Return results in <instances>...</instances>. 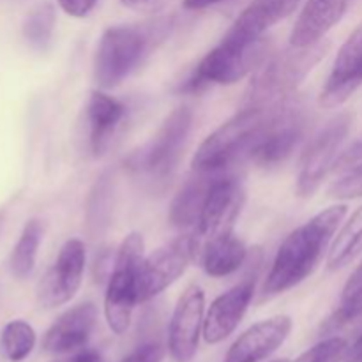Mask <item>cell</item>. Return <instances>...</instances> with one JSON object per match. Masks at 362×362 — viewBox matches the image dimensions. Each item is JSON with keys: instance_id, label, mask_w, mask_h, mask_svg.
<instances>
[{"instance_id": "6da1fadb", "label": "cell", "mask_w": 362, "mask_h": 362, "mask_svg": "<svg viewBox=\"0 0 362 362\" xmlns=\"http://www.w3.org/2000/svg\"><path fill=\"white\" fill-rule=\"evenodd\" d=\"M345 216V204L332 205L288 233L262 286V300L288 292L317 271Z\"/></svg>"}, {"instance_id": "7a4b0ae2", "label": "cell", "mask_w": 362, "mask_h": 362, "mask_svg": "<svg viewBox=\"0 0 362 362\" xmlns=\"http://www.w3.org/2000/svg\"><path fill=\"white\" fill-rule=\"evenodd\" d=\"M279 105L243 106L232 119L221 124L202 141L191 161L193 172L225 173L243 159H250L271 126Z\"/></svg>"}, {"instance_id": "3957f363", "label": "cell", "mask_w": 362, "mask_h": 362, "mask_svg": "<svg viewBox=\"0 0 362 362\" xmlns=\"http://www.w3.org/2000/svg\"><path fill=\"white\" fill-rule=\"evenodd\" d=\"M163 21L148 25H117L103 32L94 55V81L99 88H115L140 69L165 39Z\"/></svg>"}, {"instance_id": "277c9868", "label": "cell", "mask_w": 362, "mask_h": 362, "mask_svg": "<svg viewBox=\"0 0 362 362\" xmlns=\"http://www.w3.org/2000/svg\"><path fill=\"white\" fill-rule=\"evenodd\" d=\"M331 48V42L320 41L306 48L288 46L265 60L257 71L244 94L243 106H274L296 94L304 78L315 69Z\"/></svg>"}, {"instance_id": "5b68a950", "label": "cell", "mask_w": 362, "mask_h": 362, "mask_svg": "<svg viewBox=\"0 0 362 362\" xmlns=\"http://www.w3.org/2000/svg\"><path fill=\"white\" fill-rule=\"evenodd\" d=\"M191 126H193L191 108L179 106L163 120L161 127L147 144L127 156L124 166L134 177L144 180L148 187L163 189L177 172L189 138Z\"/></svg>"}, {"instance_id": "8992f818", "label": "cell", "mask_w": 362, "mask_h": 362, "mask_svg": "<svg viewBox=\"0 0 362 362\" xmlns=\"http://www.w3.org/2000/svg\"><path fill=\"white\" fill-rule=\"evenodd\" d=\"M269 42L258 39L255 42H240L226 37L218 46L205 53L197 64L193 73L180 83L179 90L184 94H198L214 85H233L257 71L267 60Z\"/></svg>"}, {"instance_id": "52a82bcc", "label": "cell", "mask_w": 362, "mask_h": 362, "mask_svg": "<svg viewBox=\"0 0 362 362\" xmlns=\"http://www.w3.org/2000/svg\"><path fill=\"white\" fill-rule=\"evenodd\" d=\"M145 260L144 237L138 232L129 233L117 250L113 269L108 276L105 293V318L117 336L129 331L134 306L138 299V278Z\"/></svg>"}, {"instance_id": "ba28073f", "label": "cell", "mask_w": 362, "mask_h": 362, "mask_svg": "<svg viewBox=\"0 0 362 362\" xmlns=\"http://www.w3.org/2000/svg\"><path fill=\"white\" fill-rule=\"evenodd\" d=\"M354 115L349 112L332 117L310 141L300 156L297 194L303 198L313 197L331 170H334L343 144L352 127Z\"/></svg>"}, {"instance_id": "9c48e42d", "label": "cell", "mask_w": 362, "mask_h": 362, "mask_svg": "<svg viewBox=\"0 0 362 362\" xmlns=\"http://www.w3.org/2000/svg\"><path fill=\"white\" fill-rule=\"evenodd\" d=\"M310 126V113L303 103L285 101L278 106L271 126L255 147L250 161L262 168L283 165L304 140Z\"/></svg>"}, {"instance_id": "30bf717a", "label": "cell", "mask_w": 362, "mask_h": 362, "mask_svg": "<svg viewBox=\"0 0 362 362\" xmlns=\"http://www.w3.org/2000/svg\"><path fill=\"white\" fill-rule=\"evenodd\" d=\"M198 243L193 235H180L170 240L168 244L156 250L141 264L140 278H138V299L140 303L154 299L168 286H172L191 262L197 258Z\"/></svg>"}, {"instance_id": "8fae6325", "label": "cell", "mask_w": 362, "mask_h": 362, "mask_svg": "<svg viewBox=\"0 0 362 362\" xmlns=\"http://www.w3.org/2000/svg\"><path fill=\"white\" fill-rule=\"evenodd\" d=\"M246 202V191L237 177L219 173L209 187L197 223V243H207L219 235L233 232L237 218Z\"/></svg>"}, {"instance_id": "7c38bea8", "label": "cell", "mask_w": 362, "mask_h": 362, "mask_svg": "<svg viewBox=\"0 0 362 362\" xmlns=\"http://www.w3.org/2000/svg\"><path fill=\"white\" fill-rule=\"evenodd\" d=\"M87 251L83 240L69 239L64 243L52 267L37 285V303L45 310H53L69 303L83 281Z\"/></svg>"}, {"instance_id": "4fadbf2b", "label": "cell", "mask_w": 362, "mask_h": 362, "mask_svg": "<svg viewBox=\"0 0 362 362\" xmlns=\"http://www.w3.org/2000/svg\"><path fill=\"white\" fill-rule=\"evenodd\" d=\"M260 265L262 253L258 247H255V262L253 267L250 269V274L235 286L216 297L214 303L211 304L204 320V339L209 345H218V343L225 341L239 327L255 297Z\"/></svg>"}, {"instance_id": "5bb4252c", "label": "cell", "mask_w": 362, "mask_h": 362, "mask_svg": "<svg viewBox=\"0 0 362 362\" xmlns=\"http://www.w3.org/2000/svg\"><path fill=\"white\" fill-rule=\"evenodd\" d=\"M205 293L189 285L179 297L168 327V352L173 362H191L204 336Z\"/></svg>"}, {"instance_id": "9a60e30c", "label": "cell", "mask_w": 362, "mask_h": 362, "mask_svg": "<svg viewBox=\"0 0 362 362\" xmlns=\"http://www.w3.org/2000/svg\"><path fill=\"white\" fill-rule=\"evenodd\" d=\"M362 85V25L343 42L332 64L331 74L318 95L324 108L341 106Z\"/></svg>"}, {"instance_id": "2e32d148", "label": "cell", "mask_w": 362, "mask_h": 362, "mask_svg": "<svg viewBox=\"0 0 362 362\" xmlns=\"http://www.w3.org/2000/svg\"><path fill=\"white\" fill-rule=\"evenodd\" d=\"M292 332V318L278 315L251 325L226 352L223 362H262L271 357Z\"/></svg>"}, {"instance_id": "e0dca14e", "label": "cell", "mask_w": 362, "mask_h": 362, "mask_svg": "<svg viewBox=\"0 0 362 362\" xmlns=\"http://www.w3.org/2000/svg\"><path fill=\"white\" fill-rule=\"evenodd\" d=\"M98 322L94 303H81L60 315L42 338V349L53 356L81 350L90 339Z\"/></svg>"}, {"instance_id": "ac0fdd59", "label": "cell", "mask_w": 362, "mask_h": 362, "mask_svg": "<svg viewBox=\"0 0 362 362\" xmlns=\"http://www.w3.org/2000/svg\"><path fill=\"white\" fill-rule=\"evenodd\" d=\"M127 117V106L113 95L94 90L87 105L88 148L94 158H101L112 147Z\"/></svg>"}, {"instance_id": "d6986e66", "label": "cell", "mask_w": 362, "mask_h": 362, "mask_svg": "<svg viewBox=\"0 0 362 362\" xmlns=\"http://www.w3.org/2000/svg\"><path fill=\"white\" fill-rule=\"evenodd\" d=\"M354 0H308L300 11L288 45L293 48H306L324 41L329 30L341 21Z\"/></svg>"}, {"instance_id": "ffe728a7", "label": "cell", "mask_w": 362, "mask_h": 362, "mask_svg": "<svg viewBox=\"0 0 362 362\" xmlns=\"http://www.w3.org/2000/svg\"><path fill=\"white\" fill-rule=\"evenodd\" d=\"M299 2L300 0H253L239 14L225 35L240 42H255L264 39L265 32L290 16Z\"/></svg>"}, {"instance_id": "44dd1931", "label": "cell", "mask_w": 362, "mask_h": 362, "mask_svg": "<svg viewBox=\"0 0 362 362\" xmlns=\"http://www.w3.org/2000/svg\"><path fill=\"white\" fill-rule=\"evenodd\" d=\"M197 258L200 267L211 278H226L243 267L250 258V250L233 232L198 244Z\"/></svg>"}, {"instance_id": "7402d4cb", "label": "cell", "mask_w": 362, "mask_h": 362, "mask_svg": "<svg viewBox=\"0 0 362 362\" xmlns=\"http://www.w3.org/2000/svg\"><path fill=\"white\" fill-rule=\"evenodd\" d=\"M218 175L219 173L193 172V177H189L184 182V186L180 187L179 193L173 198L172 205H170V223L173 226H177V228L197 226L209 187Z\"/></svg>"}, {"instance_id": "603a6c76", "label": "cell", "mask_w": 362, "mask_h": 362, "mask_svg": "<svg viewBox=\"0 0 362 362\" xmlns=\"http://www.w3.org/2000/svg\"><path fill=\"white\" fill-rule=\"evenodd\" d=\"M113 212V177L110 172H105L95 179L90 194L87 200L85 211V226L92 239L101 237L110 228Z\"/></svg>"}, {"instance_id": "cb8c5ba5", "label": "cell", "mask_w": 362, "mask_h": 362, "mask_svg": "<svg viewBox=\"0 0 362 362\" xmlns=\"http://www.w3.org/2000/svg\"><path fill=\"white\" fill-rule=\"evenodd\" d=\"M362 253V205L343 223L341 230L329 247L327 265L331 271L346 267Z\"/></svg>"}, {"instance_id": "d4e9b609", "label": "cell", "mask_w": 362, "mask_h": 362, "mask_svg": "<svg viewBox=\"0 0 362 362\" xmlns=\"http://www.w3.org/2000/svg\"><path fill=\"white\" fill-rule=\"evenodd\" d=\"M42 235H45V223L41 219H30L21 230L20 239L14 244L9 262L11 272L18 279L28 278L34 271Z\"/></svg>"}, {"instance_id": "484cf974", "label": "cell", "mask_w": 362, "mask_h": 362, "mask_svg": "<svg viewBox=\"0 0 362 362\" xmlns=\"http://www.w3.org/2000/svg\"><path fill=\"white\" fill-rule=\"evenodd\" d=\"M55 28V9L52 4H41L27 16L23 23V37L35 52H46L52 45Z\"/></svg>"}, {"instance_id": "4316f807", "label": "cell", "mask_w": 362, "mask_h": 362, "mask_svg": "<svg viewBox=\"0 0 362 362\" xmlns=\"http://www.w3.org/2000/svg\"><path fill=\"white\" fill-rule=\"evenodd\" d=\"M4 356L11 362H21L27 359L35 346V331L25 320H11L2 329L0 336Z\"/></svg>"}, {"instance_id": "83f0119b", "label": "cell", "mask_w": 362, "mask_h": 362, "mask_svg": "<svg viewBox=\"0 0 362 362\" xmlns=\"http://www.w3.org/2000/svg\"><path fill=\"white\" fill-rule=\"evenodd\" d=\"M346 352H349L346 339L332 336V338L322 339L320 343L300 354L292 362H343Z\"/></svg>"}, {"instance_id": "f1b7e54d", "label": "cell", "mask_w": 362, "mask_h": 362, "mask_svg": "<svg viewBox=\"0 0 362 362\" xmlns=\"http://www.w3.org/2000/svg\"><path fill=\"white\" fill-rule=\"evenodd\" d=\"M329 194L336 200H352L362 197V161L346 168L338 180L329 187Z\"/></svg>"}, {"instance_id": "f546056e", "label": "cell", "mask_w": 362, "mask_h": 362, "mask_svg": "<svg viewBox=\"0 0 362 362\" xmlns=\"http://www.w3.org/2000/svg\"><path fill=\"white\" fill-rule=\"evenodd\" d=\"M163 359V346L159 343L151 341L144 343L138 349H134L129 356H126L122 362H161Z\"/></svg>"}, {"instance_id": "4dcf8cb0", "label": "cell", "mask_w": 362, "mask_h": 362, "mask_svg": "<svg viewBox=\"0 0 362 362\" xmlns=\"http://www.w3.org/2000/svg\"><path fill=\"white\" fill-rule=\"evenodd\" d=\"M66 14L73 18H85L92 13L98 0H57Z\"/></svg>"}, {"instance_id": "1f68e13d", "label": "cell", "mask_w": 362, "mask_h": 362, "mask_svg": "<svg viewBox=\"0 0 362 362\" xmlns=\"http://www.w3.org/2000/svg\"><path fill=\"white\" fill-rule=\"evenodd\" d=\"M359 161H362V136L359 140L354 141L346 151H343L341 154H339L338 161H336L334 165V170H338V172H345L346 168H350V166H354Z\"/></svg>"}, {"instance_id": "d6a6232c", "label": "cell", "mask_w": 362, "mask_h": 362, "mask_svg": "<svg viewBox=\"0 0 362 362\" xmlns=\"http://www.w3.org/2000/svg\"><path fill=\"white\" fill-rule=\"evenodd\" d=\"M163 0H120L124 7H129L133 11H152Z\"/></svg>"}, {"instance_id": "836d02e7", "label": "cell", "mask_w": 362, "mask_h": 362, "mask_svg": "<svg viewBox=\"0 0 362 362\" xmlns=\"http://www.w3.org/2000/svg\"><path fill=\"white\" fill-rule=\"evenodd\" d=\"M67 362H103V356L98 350L92 349H81L74 354Z\"/></svg>"}, {"instance_id": "e575fe53", "label": "cell", "mask_w": 362, "mask_h": 362, "mask_svg": "<svg viewBox=\"0 0 362 362\" xmlns=\"http://www.w3.org/2000/svg\"><path fill=\"white\" fill-rule=\"evenodd\" d=\"M343 362H362V334L352 346H349V352H346Z\"/></svg>"}, {"instance_id": "d590c367", "label": "cell", "mask_w": 362, "mask_h": 362, "mask_svg": "<svg viewBox=\"0 0 362 362\" xmlns=\"http://www.w3.org/2000/svg\"><path fill=\"white\" fill-rule=\"evenodd\" d=\"M219 2H225V0H184V7L191 11H198V9H205V7L216 6Z\"/></svg>"}, {"instance_id": "8d00e7d4", "label": "cell", "mask_w": 362, "mask_h": 362, "mask_svg": "<svg viewBox=\"0 0 362 362\" xmlns=\"http://www.w3.org/2000/svg\"><path fill=\"white\" fill-rule=\"evenodd\" d=\"M2 226H4V212H0V232H2Z\"/></svg>"}, {"instance_id": "74e56055", "label": "cell", "mask_w": 362, "mask_h": 362, "mask_svg": "<svg viewBox=\"0 0 362 362\" xmlns=\"http://www.w3.org/2000/svg\"><path fill=\"white\" fill-rule=\"evenodd\" d=\"M274 362H288V361H274Z\"/></svg>"}]
</instances>
